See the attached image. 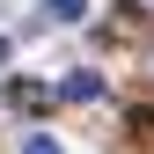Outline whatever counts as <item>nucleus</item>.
I'll list each match as a JSON object with an SVG mask.
<instances>
[{"instance_id": "f257e3e1", "label": "nucleus", "mask_w": 154, "mask_h": 154, "mask_svg": "<svg viewBox=\"0 0 154 154\" xmlns=\"http://www.w3.org/2000/svg\"><path fill=\"white\" fill-rule=\"evenodd\" d=\"M66 103H95V95H103V73H66Z\"/></svg>"}, {"instance_id": "7ed1b4c3", "label": "nucleus", "mask_w": 154, "mask_h": 154, "mask_svg": "<svg viewBox=\"0 0 154 154\" xmlns=\"http://www.w3.org/2000/svg\"><path fill=\"white\" fill-rule=\"evenodd\" d=\"M44 8L59 15V22H81V15H88V0H44Z\"/></svg>"}, {"instance_id": "f03ea898", "label": "nucleus", "mask_w": 154, "mask_h": 154, "mask_svg": "<svg viewBox=\"0 0 154 154\" xmlns=\"http://www.w3.org/2000/svg\"><path fill=\"white\" fill-rule=\"evenodd\" d=\"M8 95H15V110H44V103H51V88H37V81H15Z\"/></svg>"}, {"instance_id": "20e7f679", "label": "nucleus", "mask_w": 154, "mask_h": 154, "mask_svg": "<svg viewBox=\"0 0 154 154\" xmlns=\"http://www.w3.org/2000/svg\"><path fill=\"white\" fill-rule=\"evenodd\" d=\"M22 154H59V147H51L44 132H37V140H22Z\"/></svg>"}]
</instances>
